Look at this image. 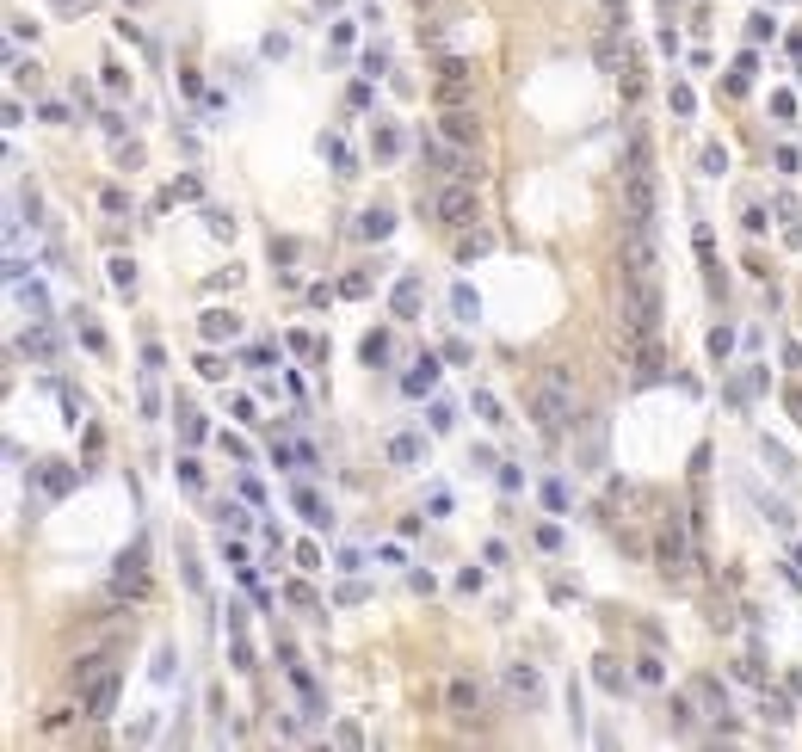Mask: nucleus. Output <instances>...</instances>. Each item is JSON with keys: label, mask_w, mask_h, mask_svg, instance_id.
Returning a JSON list of instances; mask_svg holds the SVG:
<instances>
[{"label": "nucleus", "mask_w": 802, "mask_h": 752, "mask_svg": "<svg viewBox=\"0 0 802 752\" xmlns=\"http://www.w3.org/2000/svg\"><path fill=\"white\" fill-rule=\"evenodd\" d=\"M618 321L629 340H648L661 327V277H624L618 272Z\"/></svg>", "instance_id": "1"}, {"label": "nucleus", "mask_w": 802, "mask_h": 752, "mask_svg": "<svg viewBox=\"0 0 802 752\" xmlns=\"http://www.w3.org/2000/svg\"><path fill=\"white\" fill-rule=\"evenodd\" d=\"M531 413H537V426L550 432V438H561L580 413H574V382H568V371H550L543 382H537V395H531Z\"/></svg>", "instance_id": "2"}, {"label": "nucleus", "mask_w": 802, "mask_h": 752, "mask_svg": "<svg viewBox=\"0 0 802 752\" xmlns=\"http://www.w3.org/2000/svg\"><path fill=\"white\" fill-rule=\"evenodd\" d=\"M655 210H661L655 167H624V222H636V229H655Z\"/></svg>", "instance_id": "3"}, {"label": "nucleus", "mask_w": 802, "mask_h": 752, "mask_svg": "<svg viewBox=\"0 0 802 752\" xmlns=\"http://www.w3.org/2000/svg\"><path fill=\"white\" fill-rule=\"evenodd\" d=\"M618 266H624V277H661V247H655V229H636V222H624Z\"/></svg>", "instance_id": "4"}, {"label": "nucleus", "mask_w": 802, "mask_h": 752, "mask_svg": "<svg viewBox=\"0 0 802 752\" xmlns=\"http://www.w3.org/2000/svg\"><path fill=\"white\" fill-rule=\"evenodd\" d=\"M432 216H439L445 229H469V222L482 216V198H476V185H469V179H451V185L439 192V204H432Z\"/></svg>", "instance_id": "5"}, {"label": "nucleus", "mask_w": 802, "mask_h": 752, "mask_svg": "<svg viewBox=\"0 0 802 752\" xmlns=\"http://www.w3.org/2000/svg\"><path fill=\"white\" fill-rule=\"evenodd\" d=\"M445 710H451V721H463V728H482V721H488V703H482V684L469 679V672H457V679L445 684Z\"/></svg>", "instance_id": "6"}, {"label": "nucleus", "mask_w": 802, "mask_h": 752, "mask_svg": "<svg viewBox=\"0 0 802 752\" xmlns=\"http://www.w3.org/2000/svg\"><path fill=\"white\" fill-rule=\"evenodd\" d=\"M118 691H124V679L105 666V672H93V679H87V691H80V710H87L93 721H105L111 710H118Z\"/></svg>", "instance_id": "7"}, {"label": "nucleus", "mask_w": 802, "mask_h": 752, "mask_svg": "<svg viewBox=\"0 0 802 752\" xmlns=\"http://www.w3.org/2000/svg\"><path fill=\"white\" fill-rule=\"evenodd\" d=\"M655 561H661L666 580H679V574L692 568V549H685V531H679V524H666L661 537H655Z\"/></svg>", "instance_id": "8"}, {"label": "nucleus", "mask_w": 802, "mask_h": 752, "mask_svg": "<svg viewBox=\"0 0 802 752\" xmlns=\"http://www.w3.org/2000/svg\"><path fill=\"white\" fill-rule=\"evenodd\" d=\"M469 80H476V69H469L463 56H445V62H439V99L463 105V99H469Z\"/></svg>", "instance_id": "9"}, {"label": "nucleus", "mask_w": 802, "mask_h": 752, "mask_svg": "<svg viewBox=\"0 0 802 752\" xmlns=\"http://www.w3.org/2000/svg\"><path fill=\"white\" fill-rule=\"evenodd\" d=\"M506 691H513V703L537 710V703H543V672L524 666V660H513V666H506Z\"/></svg>", "instance_id": "10"}, {"label": "nucleus", "mask_w": 802, "mask_h": 752, "mask_svg": "<svg viewBox=\"0 0 802 752\" xmlns=\"http://www.w3.org/2000/svg\"><path fill=\"white\" fill-rule=\"evenodd\" d=\"M118 592H148V549H124V555H118Z\"/></svg>", "instance_id": "11"}, {"label": "nucleus", "mask_w": 802, "mask_h": 752, "mask_svg": "<svg viewBox=\"0 0 802 752\" xmlns=\"http://www.w3.org/2000/svg\"><path fill=\"white\" fill-rule=\"evenodd\" d=\"M692 697H698L703 710H710V716L722 721V734H729V728H734V721H729V691H722V684H716V679H692Z\"/></svg>", "instance_id": "12"}, {"label": "nucleus", "mask_w": 802, "mask_h": 752, "mask_svg": "<svg viewBox=\"0 0 802 752\" xmlns=\"http://www.w3.org/2000/svg\"><path fill=\"white\" fill-rule=\"evenodd\" d=\"M760 716H766V721H778V728H784V721H797V703H790V691L766 684V691H760Z\"/></svg>", "instance_id": "13"}, {"label": "nucleus", "mask_w": 802, "mask_h": 752, "mask_svg": "<svg viewBox=\"0 0 802 752\" xmlns=\"http://www.w3.org/2000/svg\"><path fill=\"white\" fill-rule=\"evenodd\" d=\"M445 136H451V142H476V111H469V105H445Z\"/></svg>", "instance_id": "14"}, {"label": "nucleus", "mask_w": 802, "mask_h": 752, "mask_svg": "<svg viewBox=\"0 0 802 752\" xmlns=\"http://www.w3.org/2000/svg\"><path fill=\"white\" fill-rule=\"evenodd\" d=\"M599 69L605 74H624V43H618V25L599 32Z\"/></svg>", "instance_id": "15"}, {"label": "nucleus", "mask_w": 802, "mask_h": 752, "mask_svg": "<svg viewBox=\"0 0 802 752\" xmlns=\"http://www.w3.org/2000/svg\"><path fill=\"white\" fill-rule=\"evenodd\" d=\"M420 456H426V438H414V432H395V438H389V463L408 469V463H420Z\"/></svg>", "instance_id": "16"}, {"label": "nucleus", "mask_w": 802, "mask_h": 752, "mask_svg": "<svg viewBox=\"0 0 802 752\" xmlns=\"http://www.w3.org/2000/svg\"><path fill=\"white\" fill-rule=\"evenodd\" d=\"M389 303H395V315H401V321H414V315H420V277H401Z\"/></svg>", "instance_id": "17"}, {"label": "nucleus", "mask_w": 802, "mask_h": 752, "mask_svg": "<svg viewBox=\"0 0 802 752\" xmlns=\"http://www.w3.org/2000/svg\"><path fill=\"white\" fill-rule=\"evenodd\" d=\"M235 334H241V321L229 308H210L204 315V340H235Z\"/></svg>", "instance_id": "18"}, {"label": "nucleus", "mask_w": 802, "mask_h": 752, "mask_svg": "<svg viewBox=\"0 0 802 752\" xmlns=\"http://www.w3.org/2000/svg\"><path fill=\"white\" fill-rule=\"evenodd\" d=\"M432 382H439V364H432V358H420V371L401 376V389H408V395H426Z\"/></svg>", "instance_id": "19"}, {"label": "nucleus", "mask_w": 802, "mask_h": 752, "mask_svg": "<svg viewBox=\"0 0 802 752\" xmlns=\"http://www.w3.org/2000/svg\"><path fill=\"white\" fill-rule=\"evenodd\" d=\"M636 371H642V382H655V376H661V345H655V334H648L642 352H636Z\"/></svg>", "instance_id": "20"}, {"label": "nucleus", "mask_w": 802, "mask_h": 752, "mask_svg": "<svg viewBox=\"0 0 802 752\" xmlns=\"http://www.w3.org/2000/svg\"><path fill=\"white\" fill-rule=\"evenodd\" d=\"M358 352H364V364H371V371H383V364H389V334H364Z\"/></svg>", "instance_id": "21"}, {"label": "nucleus", "mask_w": 802, "mask_h": 752, "mask_svg": "<svg viewBox=\"0 0 802 752\" xmlns=\"http://www.w3.org/2000/svg\"><path fill=\"white\" fill-rule=\"evenodd\" d=\"M358 229H364L371 240H383L389 229H395V216H389V210H364V222H358Z\"/></svg>", "instance_id": "22"}, {"label": "nucleus", "mask_w": 802, "mask_h": 752, "mask_svg": "<svg viewBox=\"0 0 802 752\" xmlns=\"http://www.w3.org/2000/svg\"><path fill=\"white\" fill-rule=\"evenodd\" d=\"M451 308H457V321H476V308H482V303H476V290H469V284H457V290H451Z\"/></svg>", "instance_id": "23"}, {"label": "nucleus", "mask_w": 802, "mask_h": 752, "mask_svg": "<svg viewBox=\"0 0 802 752\" xmlns=\"http://www.w3.org/2000/svg\"><path fill=\"white\" fill-rule=\"evenodd\" d=\"M593 679L605 684V691H624V666H618V660H599V666H593Z\"/></svg>", "instance_id": "24"}, {"label": "nucleus", "mask_w": 802, "mask_h": 752, "mask_svg": "<svg viewBox=\"0 0 802 752\" xmlns=\"http://www.w3.org/2000/svg\"><path fill=\"white\" fill-rule=\"evenodd\" d=\"M636 679H642V684H661V679H666V666L655 660V653H642V660H636Z\"/></svg>", "instance_id": "25"}, {"label": "nucleus", "mask_w": 802, "mask_h": 752, "mask_svg": "<svg viewBox=\"0 0 802 752\" xmlns=\"http://www.w3.org/2000/svg\"><path fill=\"white\" fill-rule=\"evenodd\" d=\"M111 284H118V290H137V266H130V259H111Z\"/></svg>", "instance_id": "26"}, {"label": "nucleus", "mask_w": 802, "mask_h": 752, "mask_svg": "<svg viewBox=\"0 0 802 752\" xmlns=\"http://www.w3.org/2000/svg\"><path fill=\"white\" fill-rule=\"evenodd\" d=\"M297 506H303V512H309V524H327V506H321V500H315L309 487H303V494H297Z\"/></svg>", "instance_id": "27"}, {"label": "nucleus", "mask_w": 802, "mask_h": 752, "mask_svg": "<svg viewBox=\"0 0 802 752\" xmlns=\"http://www.w3.org/2000/svg\"><path fill=\"white\" fill-rule=\"evenodd\" d=\"M729 167V148H722V142H710V148H703V173H722Z\"/></svg>", "instance_id": "28"}, {"label": "nucleus", "mask_w": 802, "mask_h": 752, "mask_svg": "<svg viewBox=\"0 0 802 752\" xmlns=\"http://www.w3.org/2000/svg\"><path fill=\"white\" fill-rule=\"evenodd\" d=\"M543 506H550V512H568V487H561V481L543 487Z\"/></svg>", "instance_id": "29"}, {"label": "nucleus", "mask_w": 802, "mask_h": 752, "mask_svg": "<svg viewBox=\"0 0 802 752\" xmlns=\"http://www.w3.org/2000/svg\"><path fill=\"white\" fill-rule=\"evenodd\" d=\"M69 481H74V469H62V463H56V469H43V487H50V494H62Z\"/></svg>", "instance_id": "30"}, {"label": "nucleus", "mask_w": 802, "mask_h": 752, "mask_svg": "<svg viewBox=\"0 0 802 752\" xmlns=\"http://www.w3.org/2000/svg\"><path fill=\"white\" fill-rule=\"evenodd\" d=\"M25 352H32V358H56V345H50V334H25Z\"/></svg>", "instance_id": "31"}, {"label": "nucleus", "mask_w": 802, "mask_h": 752, "mask_svg": "<svg viewBox=\"0 0 802 752\" xmlns=\"http://www.w3.org/2000/svg\"><path fill=\"white\" fill-rule=\"evenodd\" d=\"M179 432H185V438H204V419H198L192 408H179Z\"/></svg>", "instance_id": "32"}, {"label": "nucleus", "mask_w": 802, "mask_h": 752, "mask_svg": "<svg viewBox=\"0 0 802 752\" xmlns=\"http://www.w3.org/2000/svg\"><path fill=\"white\" fill-rule=\"evenodd\" d=\"M666 716H673V728H692V703H685V697H673V703H666Z\"/></svg>", "instance_id": "33"}, {"label": "nucleus", "mask_w": 802, "mask_h": 752, "mask_svg": "<svg viewBox=\"0 0 802 752\" xmlns=\"http://www.w3.org/2000/svg\"><path fill=\"white\" fill-rule=\"evenodd\" d=\"M710 352H716V358H729V352H734V334H729V327H716V334H710Z\"/></svg>", "instance_id": "34"}, {"label": "nucleus", "mask_w": 802, "mask_h": 752, "mask_svg": "<svg viewBox=\"0 0 802 752\" xmlns=\"http://www.w3.org/2000/svg\"><path fill=\"white\" fill-rule=\"evenodd\" d=\"M476 413H482V419H494V426H500V419H506V413H500V401H494V395H476Z\"/></svg>", "instance_id": "35"}, {"label": "nucleus", "mask_w": 802, "mask_h": 752, "mask_svg": "<svg viewBox=\"0 0 802 752\" xmlns=\"http://www.w3.org/2000/svg\"><path fill=\"white\" fill-rule=\"evenodd\" d=\"M692 105H698V99H692V87H673V111H679V118H692Z\"/></svg>", "instance_id": "36"}, {"label": "nucleus", "mask_w": 802, "mask_h": 752, "mask_svg": "<svg viewBox=\"0 0 802 752\" xmlns=\"http://www.w3.org/2000/svg\"><path fill=\"white\" fill-rule=\"evenodd\" d=\"M99 204L111 210V216H124V210H130V198H124V192H99Z\"/></svg>", "instance_id": "37"}, {"label": "nucleus", "mask_w": 802, "mask_h": 752, "mask_svg": "<svg viewBox=\"0 0 802 752\" xmlns=\"http://www.w3.org/2000/svg\"><path fill=\"white\" fill-rule=\"evenodd\" d=\"M414 6H426V13H432V6H445V0H414Z\"/></svg>", "instance_id": "38"}, {"label": "nucleus", "mask_w": 802, "mask_h": 752, "mask_svg": "<svg viewBox=\"0 0 802 752\" xmlns=\"http://www.w3.org/2000/svg\"><path fill=\"white\" fill-rule=\"evenodd\" d=\"M56 6H87V0H56Z\"/></svg>", "instance_id": "39"}, {"label": "nucleus", "mask_w": 802, "mask_h": 752, "mask_svg": "<svg viewBox=\"0 0 802 752\" xmlns=\"http://www.w3.org/2000/svg\"><path fill=\"white\" fill-rule=\"evenodd\" d=\"M797 691H802V672H797Z\"/></svg>", "instance_id": "40"}]
</instances>
